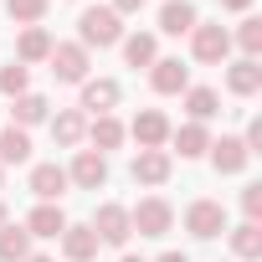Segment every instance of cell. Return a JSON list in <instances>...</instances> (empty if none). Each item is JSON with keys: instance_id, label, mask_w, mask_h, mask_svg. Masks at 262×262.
Returning <instances> with one entry per match:
<instances>
[{"instance_id": "obj_8", "label": "cell", "mask_w": 262, "mask_h": 262, "mask_svg": "<svg viewBox=\"0 0 262 262\" xmlns=\"http://www.w3.org/2000/svg\"><path fill=\"white\" fill-rule=\"evenodd\" d=\"M206 155H211L216 175H242V170H247V160H252V155H247V144H242L236 134H221V139H211V149H206Z\"/></svg>"}, {"instance_id": "obj_21", "label": "cell", "mask_w": 262, "mask_h": 262, "mask_svg": "<svg viewBox=\"0 0 262 262\" xmlns=\"http://www.w3.org/2000/svg\"><path fill=\"white\" fill-rule=\"evenodd\" d=\"M26 257H31V231L6 221L0 226V262H26Z\"/></svg>"}, {"instance_id": "obj_29", "label": "cell", "mask_w": 262, "mask_h": 262, "mask_svg": "<svg viewBox=\"0 0 262 262\" xmlns=\"http://www.w3.org/2000/svg\"><path fill=\"white\" fill-rule=\"evenodd\" d=\"M236 47L257 62V52H262V21H257V16H247V21L236 26Z\"/></svg>"}, {"instance_id": "obj_23", "label": "cell", "mask_w": 262, "mask_h": 262, "mask_svg": "<svg viewBox=\"0 0 262 262\" xmlns=\"http://www.w3.org/2000/svg\"><path fill=\"white\" fill-rule=\"evenodd\" d=\"M185 113H190V123L216 118V113H221V93H216V88H185Z\"/></svg>"}, {"instance_id": "obj_9", "label": "cell", "mask_w": 262, "mask_h": 262, "mask_svg": "<svg viewBox=\"0 0 262 262\" xmlns=\"http://www.w3.org/2000/svg\"><path fill=\"white\" fill-rule=\"evenodd\" d=\"M67 180H72V185H82V190L108 185V155H98V149H77V160H72Z\"/></svg>"}, {"instance_id": "obj_6", "label": "cell", "mask_w": 262, "mask_h": 262, "mask_svg": "<svg viewBox=\"0 0 262 262\" xmlns=\"http://www.w3.org/2000/svg\"><path fill=\"white\" fill-rule=\"evenodd\" d=\"M226 52H231V31H226L221 21L190 31V57H195V62H226Z\"/></svg>"}, {"instance_id": "obj_1", "label": "cell", "mask_w": 262, "mask_h": 262, "mask_svg": "<svg viewBox=\"0 0 262 262\" xmlns=\"http://www.w3.org/2000/svg\"><path fill=\"white\" fill-rule=\"evenodd\" d=\"M123 41V26L108 6H88L77 16V47H118Z\"/></svg>"}, {"instance_id": "obj_4", "label": "cell", "mask_w": 262, "mask_h": 262, "mask_svg": "<svg viewBox=\"0 0 262 262\" xmlns=\"http://www.w3.org/2000/svg\"><path fill=\"white\" fill-rule=\"evenodd\" d=\"M185 231H190L195 242L221 236V231H226V206H221V201H190V206H185Z\"/></svg>"}, {"instance_id": "obj_2", "label": "cell", "mask_w": 262, "mask_h": 262, "mask_svg": "<svg viewBox=\"0 0 262 262\" xmlns=\"http://www.w3.org/2000/svg\"><path fill=\"white\" fill-rule=\"evenodd\" d=\"M128 226H134L139 236H165V231L175 226V211H170V201H160V195H144L134 211H128Z\"/></svg>"}, {"instance_id": "obj_27", "label": "cell", "mask_w": 262, "mask_h": 262, "mask_svg": "<svg viewBox=\"0 0 262 262\" xmlns=\"http://www.w3.org/2000/svg\"><path fill=\"white\" fill-rule=\"evenodd\" d=\"M231 252H236L242 262H257V257H262V226H257V221H242V226L231 231Z\"/></svg>"}, {"instance_id": "obj_14", "label": "cell", "mask_w": 262, "mask_h": 262, "mask_svg": "<svg viewBox=\"0 0 262 262\" xmlns=\"http://www.w3.org/2000/svg\"><path fill=\"white\" fill-rule=\"evenodd\" d=\"M98 247H103V242H98L93 226H72V221H67V231H62V252H67V262H93Z\"/></svg>"}, {"instance_id": "obj_10", "label": "cell", "mask_w": 262, "mask_h": 262, "mask_svg": "<svg viewBox=\"0 0 262 262\" xmlns=\"http://www.w3.org/2000/svg\"><path fill=\"white\" fill-rule=\"evenodd\" d=\"M170 149H139L134 155V165H128V175H134L139 185H165L170 180Z\"/></svg>"}, {"instance_id": "obj_16", "label": "cell", "mask_w": 262, "mask_h": 262, "mask_svg": "<svg viewBox=\"0 0 262 262\" xmlns=\"http://www.w3.org/2000/svg\"><path fill=\"white\" fill-rule=\"evenodd\" d=\"M201 21H195V6L190 0H165V11H160V31L165 36H190Z\"/></svg>"}, {"instance_id": "obj_30", "label": "cell", "mask_w": 262, "mask_h": 262, "mask_svg": "<svg viewBox=\"0 0 262 262\" xmlns=\"http://www.w3.org/2000/svg\"><path fill=\"white\" fill-rule=\"evenodd\" d=\"M26 82H31V72H26L21 62L0 67V93H6V98H21V93H26Z\"/></svg>"}, {"instance_id": "obj_19", "label": "cell", "mask_w": 262, "mask_h": 262, "mask_svg": "<svg viewBox=\"0 0 262 262\" xmlns=\"http://www.w3.org/2000/svg\"><path fill=\"white\" fill-rule=\"evenodd\" d=\"M226 88H231L236 98H252V93L262 88V67H257L252 57H242V62H231V67H226Z\"/></svg>"}, {"instance_id": "obj_36", "label": "cell", "mask_w": 262, "mask_h": 262, "mask_svg": "<svg viewBox=\"0 0 262 262\" xmlns=\"http://www.w3.org/2000/svg\"><path fill=\"white\" fill-rule=\"evenodd\" d=\"M118 262H144V257H118Z\"/></svg>"}, {"instance_id": "obj_24", "label": "cell", "mask_w": 262, "mask_h": 262, "mask_svg": "<svg viewBox=\"0 0 262 262\" xmlns=\"http://www.w3.org/2000/svg\"><path fill=\"white\" fill-rule=\"evenodd\" d=\"M16 57H21V67H26V62H47V57H52V36H47L41 26H26L21 41H16Z\"/></svg>"}, {"instance_id": "obj_17", "label": "cell", "mask_w": 262, "mask_h": 262, "mask_svg": "<svg viewBox=\"0 0 262 262\" xmlns=\"http://www.w3.org/2000/svg\"><path fill=\"white\" fill-rule=\"evenodd\" d=\"M21 226H26L31 236H62V231H67V216H62V206L41 201V206H36V211H31V216H26Z\"/></svg>"}, {"instance_id": "obj_32", "label": "cell", "mask_w": 262, "mask_h": 262, "mask_svg": "<svg viewBox=\"0 0 262 262\" xmlns=\"http://www.w3.org/2000/svg\"><path fill=\"white\" fill-rule=\"evenodd\" d=\"M108 11H113V16L123 21V16H134V11H144V0H113V6H108Z\"/></svg>"}, {"instance_id": "obj_3", "label": "cell", "mask_w": 262, "mask_h": 262, "mask_svg": "<svg viewBox=\"0 0 262 262\" xmlns=\"http://www.w3.org/2000/svg\"><path fill=\"white\" fill-rule=\"evenodd\" d=\"M52 77L57 82H88V47H77V41H52Z\"/></svg>"}, {"instance_id": "obj_12", "label": "cell", "mask_w": 262, "mask_h": 262, "mask_svg": "<svg viewBox=\"0 0 262 262\" xmlns=\"http://www.w3.org/2000/svg\"><path fill=\"white\" fill-rule=\"evenodd\" d=\"M128 134L139 139V149H165V139H170V118L160 113V108H144L139 118H134V128Z\"/></svg>"}, {"instance_id": "obj_13", "label": "cell", "mask_w": 262, "mask_h": 262, "mask_svg": "<svg viewBox=\"0 0 262 262\" xmlns=\"http://www.w3.org/2000/svg\"><path fill=\"white\" fill-rule=\"evenodd\" d=\"M67 185H72V180H67L62 165H36V170H31V195H36V201H52V206H57V201L67 195Z\"/></svg>"}, {"instance_id": "obj_22", "label": "cell", "mask_w": 262, "mask_h": 262, "mask_svg": "<svg viewBox=\"0 0 262 262\" xmlns=\"http://www.w3.org/2000/svg\"><path fill=\"white\" fill-rule=\"evenodd\" d=\"M31 160V134L26 128H0V165H26Z\"/></svg>"}, {"instance_id": "obj_25", "label": "cell", "mask_w": 262, "mask_h": 262, "mask_svg": "<svg viewBox=\"0 0 262 262\" xmlns=\"http://www.w3.org/2000/svg\"><path fill=\"white\" fill-rule=\"evenodd\" d=\"M155 57H160V47H155V36H149V31L123 36V62H128V67H155Z\"/></svg>"}, {"instance_id": "obj_18", "label": "cell", "mask_w": 262, "mask_h": 262, "mask_svg": "<svg viewBox=\"0 0 262 262\" xmlns=\"http://www.w3.org/2000/svg\"><path fill=\"white\" fill-rule=\"evenodd\" d=\"M88 139H93L98 155H108V149L123 144V123H118L113 113H98V118H88Z\"/></svg>"}, {"instance_id": "obj_5", "label": "cell", "mask_w": 262, "mask_h": 262, "mask_svg": "<svg viewBox=\"0 0 262 262\" xmlns=\"http://www.w3.org/2000/svg\"><path fill=\"white\" fill-rule=\"evenodd\" d=\"M93 231H98V242L103 247H123L128 236H134V226H128V211L123 206H113V201H103L98 211H93V221H88Z\"/></svg>"}, {"instance_id": "obj_7", "label": "cell", "mask_w": 262, "mask_h": 262, "mask_svg": "<svg viewBox=\"0 0 262 262\" xmlns=\"http://www.w3.org/2000/svg\"><path fill=\"white\" fill-rule=\"evenodd\" d=\"M149 88L155 93H185L190 88V67L180 62V57H155V67H149Z\"/></svg>"}, {"instance_id": "obj_34", "label": "cell", "mask_w": 262, "mask_h": 262, "mask_svg": "<svg viewBox=\"0 0 262 262\" xmlns=\"http://www.w3.org/2000/svg\"><path fill=\"white\" fill-rule=\"evenodd\" d=\"M252 0H221V11H247Z\"/></svg>"}, {"instance_id": "obj_31", "label": "cell", "mask_w": 262, "mask_h": 262, "mask_svg": "<svg viewBox=\"0 0 262 262\" xmlns=\"http://www.w3.org/2000/svg\"><path fill=\"white\" fill-rule=\"evenodd\" d=\"M242 211H247V221L262 216V185H247V190H242Z\"/></svg>"}, {"instance_id": "obj_11", "label": "cell", "mask_w": 262, "mask_h": 262, "mask_svg": "<svg viewBox=\"0 0 262 262\" xmlns=\"http://www.w3.org/2000/svg\"><path fill=\"white\" fill-rule=\"evenodd\" d=\"M113 108H118V82H113V77H88L77 113H93V118H98V113H113Z\"/></svg>"}, {"instance_id": "obj_38", "label": "cell", "mask_w": 262, "mask_h": 262, "mask_svg": "<svg viewBox=\"0 0 262 262\" xmlns=\"http://www.w3.org/2000/svg\"><path fill=\"white\" fill-rule=\"evenodd\" d=\"M0 185H6V165H0Z\"/></svg>"}, {"instance_id": "obj_33", "label": "cell", "mask_w": 262, "mask_h": 262, "mask_svg": "<svg viewBox=\"0 0 262 262\" xmlns=\"http://www.w3.org/2000/svg\"><path fill=\"white\" fill-rule=\"evenodd\" d=\"M155 262H190V257H185V252H160Z\"/></svg>"}, {"instance_id": "obj_28", "label": "cell", "mask_w": 262, "mask_h": 262, "mask_svg": "<svg viewBox=\"0 0 262 262\" xmlns=\"http://www.w3.org/2000/svg\"><path fill=\"white\" fill-rule=\"evenodd\" d=\"M6 16L21 21V26H36L47 16V0H6Z\"/></svg>"}, {"instance_id": "obj_35", "label": "cell", "mask_w": 262, "mask_h": 262, "mask_svg": "<svg viewBox=\"0 0 262 262\" xmlns=\"http://www.w3.org/2000/svg\"><path fill=\"white\" fill-rule=\"evenodd\" d=\"M6 221H11V211H6V201H0V226H6Z\"/></svg>"}, {"instance_id": "obj_20", "label": "cell", "mask_w": 262, "mask_h": 262, "mask_svg": "<svg viewBox=\"0 0 262 262\" xmlns=\"http://www.w3.org/2000/svg\"><path fill=\"white\" fill-rule=\"evenodd\" d=\"M170 139L180 149V160H201L211 149V134H206V123H185V128H170Z\"/></svg>"}, {"instance_id": "obj_26", "label": "cell", "mask_w": 262, "mask_h": 262, "mask_svg": "<svg viewBox=\"0 0 262 262\" xmlns=\"http://www.w3.org/2000/svg\"><path fill=\"white\" fill-rule=\"evenodd\" d=\"M47 108H52V103H47L41 93H21V98H16V108H11V123H16V128H31V123H41V118H47Z\"/></svg>"}, {"instance_id": "obj_37", "label": "cell", "mask_w": 262, "mask_h": 262, "mask_svg": "<svg viewBox=\"0 0 262 262\" xmlns=\"http://www.w3.org/2000/svg\"><path fill=\"white\" fill-rule=\"evenodd\" d=\"M26 262H52V257H26Z\"/></svg>"}, {"instance_id": "obj_15", "label": "cell", "mask_w": 262, "mask_h": 262, "mask_svg": "<svg viewBox=\"0 0 262 262\" xmlns=\"http://www.w3.org/2000/svg\"><path fill=\"white\" fill-rule=\"evenodd\" d=\"M52 139H57L62 149H77V144L88 139V113H77V108H62V113L52 118Z\"/></svg>"}]
</instances>
